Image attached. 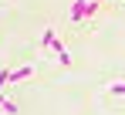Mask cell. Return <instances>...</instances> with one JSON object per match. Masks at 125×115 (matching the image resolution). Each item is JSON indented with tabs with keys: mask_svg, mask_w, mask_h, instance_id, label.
Segmentation results:
<instances>
[{
	"mask_svg": "<svg viewBox=\"0 0 125 115\" xmlns=\"http://www.w3.org/2000/svg\"><path fill=\"white\" fill-rule=\"evenodd\" d=\"M51 51H54V58H58V64H64V68L71 64V54H68V47H64L61 41H54V44H51Z\"/></svg>",
	"mask_w": 125,
	"mask_h": 115,
	"instance_id": "obj_1",
	"label": "cell"
},
{
	"mask_svg": "<svg viewBox=\"0 0 125 115\" xmlns=\"http://www.w3.org/2000/svg\"><path fill=\"white\" fill-rule=\"evenodd\" d=\"M54 41H58V34L47 27V31H44V37H41V51H51V44H54Z\"/></svg>",
	"mask_w": 125,
	"mask_h": 115,
	"instance_id": "obj_2",
	"label": "cell"
},
{
	"mask_svg": "<svg viewBox=\"0 0 125 115\" xmlns=\"http://www.w3.org/2000/svg\"><path fill=\"white\" fill-rule=\"evenodd\" d=\"M27 75H31V68H17V71H10V85H14V81H24Z\"/></svg>",
	"mask_w": 125,
	"mask_h": 115,
	"instance_id": "obj_3",
	"label": "cell"
},
{
	"mask_svg": "<svg viewBox=\"0 0 125 115\" xmlns=\"http://www.w3.org/2000/svg\"><path fill=\"white\" fill-rule=\"evenodd\" d=\"M98 14V0H88V7H84V20H91Z\"/></svg>",
	"mask_w": 125,
	"mask_h": 115,
	"instance_id": "obj_4",
	"label": "cell"
},
{
	"mask_svg": "<svg viewBox=\"0 0 125 115\" xmlns=\"http://www.w3.org/2000/svg\"><path fill=\"white\" fill-rule=\"evenodd\" d=\"M108 92H112V95H125V81H115V85H108Z\"/></svg>",
	"mask_w": 125,
	"mask_h": 115,
	"instance_id": "obj_5",
	"label": "cell"
},
{
	"mask_svg": "<svg viewBox=\"0 0 125 115\" xmlns=\"http://www.w3.org/2000/svg\"><path fill=\"white\" fill-rule=\"evenodd\" d=\"M0 108H3V112H7V115H14V112H17V105H14V102H10V98H7V102H3V105H0Z\"/></svg>",
	"mask_w": 125,
	"mask_h": 115,
	"instance_id": "obj_6",
	"label": "cell"
}]
</instances>
